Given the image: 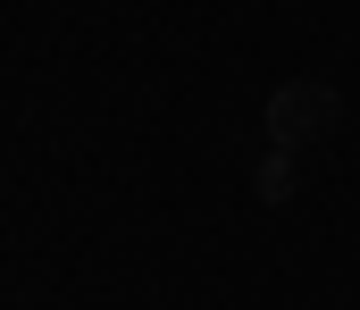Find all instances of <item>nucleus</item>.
<instances>
[{
	"label": "nucleus",
	"instance_id": "2",
	"mask_svg": "<svg viewBox=\"0 0 360 310\" xmlns=\"http://www.w3.org/2000/svg\"><path fill=\"white\" fill-rule=\"evenodd\" d=\"M293 185H302V168H293V151H276V143H269V160L252 168V193H260L269 209H285V202H293Z\"/></svg>",
	"mask_w": 360,
	"mask_h": 310
},
{
	"label": "nucleus",
	"instance_id": "1",
	"mask_svg": "<svg viewBox=\"0 0 360 310\" xmlns=\"http://www.w3.org/2000/svg\"><path fill=\"white\" fill-rule=\"evenodd\" d=\"M269 143L276 151H310V143H327L335 126H344V93L327 84V76H293V84H276L269 93Z\"/></svg>",
	"mask_w": 360,
	"mask_h": 310
}]
</instances>
